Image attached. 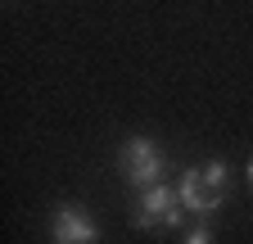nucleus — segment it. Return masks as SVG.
Segmentation results:
<instances>
[{
  "label": "nucleus",
  "mask_w": 253,
  "mask_h": 244,
  "mask_svg": "<svg viewBox=\"0 0 253 244\" xmlns=\"http://www.w3.org/2000/svg\"><path fill=\"white\" fill-rule=\"evenodd\" d=\"M249 181H253V159H249Z\"/></svg>",
  "instance_id": "6"
},
{
  "label": "nucleus",
  "mask_w": 253,
  "mask_h": 244,
  "mask_svg": "<svg viewBox=\"0 0 253 244\" xmlns=\"http://www.w3.org/2000/svg\"><path fill=\"white\" fill-rule=\"evenodd\" d=\"M118 172H122V181L131 190H149V186H158V176H163V149L154 140H145V136H131L118 149Z\"/></svg>",
  "instance_id": "2"
},
{
  "label": "nucleus",
  "mask_w": 253,
  "mask_h": 244,
  "mask_svg": "<svg viewBox=\"0 0 253 244\" xmlns=\"http://www.w3.org/2000/svg\"><path fill=\"white\" fill-rule=\"evenodd\" d=\"M50 231H54V244H95L100 240V226L86 217V208H73V203L54 208Z\"/></svg>",
  "instance_id": "4"
},
{
  "label": "nucleus",
  "mask_w": 253,
  "mask_h": 244,
  "mask_svg": "<svg viewBox=\"0 0 253 244\" xmlns=\"http://www.w3.org/2000/svg\"><path fill=\"white\" fill-rule=\"evenodd\" d=\"M181 244H212V226H208V222H199L195 231H185V235H181Z\"/></svg>",
  "instance_id": "5"
},
{
  "label": "nucleus",
  "mask_w": 253,
  "mask_h": 244,
  "mask_svg": "<svg viewBox=\"0 0 253 244\" xmlns=\"http://www.w3.org/2000/svg\"><path fill=\"white\" fill-rule=\"evenodd\" d=\"M131 222H136L140 231H168V226H181V195L168 190L163 181H158V186H149V190H140Z\"/></svg>",
  "instance_id": "3"
},
{
  "label": "nucleus",
  "mask_w": 253,
  "mask_h": 244,
  "mask_svg": "<svg viewBox=\"0 0 253 244\" xmlns=\"http://www.w3.org/2000/svg\"><path fill=\"white\" fill-rule=\"evenodd\" d=\"M226 190H231V167L226 163H199V167H185L176 195H181V208L190 217H212L221 208V199H226Z\"/></svg>",
  "instance_id": "1"
}]
</instances>
